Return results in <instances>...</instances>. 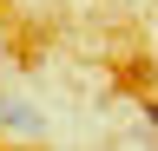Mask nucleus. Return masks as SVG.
Listing matches in <instances>:
<instances>
[{"mask_svg":"<svg viewBox=\"0 0 158 151\" xmlns=\"http://www.w3.org/2000/svg\"><path fill=\"white\" fill-rule=\"evenodd\" d=\"M0 125H13V131H40V112H27V105H7V99H0Z\"/></svg>","mask_w":158,"mask_h":151,"instance_id":"f257e3e1","label":"nucleus"},{"mask_svg":"<svg viewBox=\"0 0 158 151\" xmlns=\"http://www.w3.org/2000/svg\"><path fill=\"white\" fill-rule=\"evenodd\" d=\"M145 118H152V125H158V99H152V105H145Z\"/></svg>","mask_w":158,"mask_h":151,"instance_id":"f03ea898","label":"nucleus"},{"mask_svg":"<svg viewBox=\"0 0 158 151\" xmlns=\"http://www.w3.org/2000/svg\"><path fill=\"white\" fill-rule=\"evenodd\" d=\"M0 33H7V7H0Z\"/></svg>","mask_w":158,"mask_h":151,"instance_id":"7ed1b4c3","label":"nucleus"}]
</instances>
